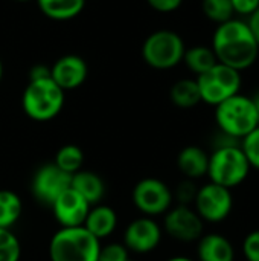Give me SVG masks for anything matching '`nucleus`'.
Returning a JSON list of instances; mask_svg holds the SVG:
<instances>
[{
	"instance_id": "1",
	"label": "nucleus",
	"mask_w": 259,
	"mask_h": 261,
	"mask_svg": "<svg viewBox=\"0 0 259 261\" xmlns=\"http://www.w3.org/2000/svg\"><path fill=\"white\" fill-rule=\"evenodd\" d=\"M211 47L218 63L238 72L253 66L259 54L258 43L247 21L235 18L217 26Z\"/></svg>"
},
{
	"instance_id": "2",
	"label": "nucleus",
	"mask_w": 259,
	"mask_h": 261,
	"mask_svg": "<svg viewBox=\"0 0 259 261\" xmlns=\"http://www.w3.org/2000/svg\"><path fill=\"white\" fill-rule=\"evenodd\" d=\"M101 242L84 226L60 228L49 242L50 261H98Z\"/></svg>"
},
{
	"instance_id": "3",
	"label": "nucleus",
	"mask_w": 259,
	"mask_h": 261,
	"mask_svg": "<svg viewBox=\"0 0 259 261\" xmlns=\"http://www.w3.org/2000/svg\"><path fill=\"white\" fill-rule=\"evenodd\" d=\"M64 90L49 76L29 81L21 95V107L27 118L46 122L60 115L64 107Z\"/></svg>"
},
{
	"instance_id": "4",
	"label": "nucleus",
	"mask_w": 259,
	"mask_h": 261,
	"mask_svg": "<svg viewBox=\"0 0 259 261\" xmlns=\"http://www.w3.org/2000/svg\"><path fill=\"white\" fill-rule=\"evenodd\" d=\"M250 170V164L238 144L214 148L209 154L206 176L209 182L232 190L246 182Z\"/></svg>"
},
{
	"instance_id": "5",
	"label": "nucleus",
	"mask_w": 259,
	"mask_h": 261,
	"mask_svg": "<svg viewBox=\"0 0 259 261\" xmlns=\"http://www.w3.org/2000/svg\"><path fill=\"white\" fill-rule=\"evenodd\" d=\"M215 122L218 130L237 141L259 125L258 115L250 96L237 93L215 107Z\"/></svg>"
},
{
	"instance_id": "6",
	"label": "nucleus",
	"mask_w": 259,
	"mask_h": 261,
	"mask_svg": "<svg viewBox=\"0 0 259 261\" xmlns=\"http://www.w3.org/2000/svg\"><path fill=\"white\" fill-rule=\"evenodd\" d=\"M185 50V43L177 32L160 29L145 38L142 44V58L150 67L166 70L183 61Z\"/></svg>"
},
{
	"instance_id": "7",
	"label": "nucleus",
	"mask_w": 259,
	"mask_h": 261,
	"mask_svg": "<svg viewBox=\"0 0 259 261\" xmlns=\"http://www.w3.org/2000/svg\"><path fill=\"white\" fill-rule=\"evenodd\" d=\"M197 86L203 102L217 107L231 96L240 93L241 89V72L217 63L208 72L197 76Z\"/></svg>"
},
{
	"instance_id": "8",
	"label": "nucleus",
	"mask_w": 259,
	"mask_h": 261,
	"mask_svg": "<svg viewBox=\"0 0 259 261\" xmlns=\"http://www.w3.org/2000/svg\"><path fill=\"white\" fill-rule=\"evenodd\" d=\"M131 200L142 216L154 219L157 216H165L171 210L174 196L172 190L163 180L145 177L134 185Z\"/></svg>"
},
{
	"instance_id": "9",
	"label": "nucleus",
	"mask_w": 259,
	"mask_h": 261,
	"mask_svg": "<svg viewBox=\"0 0 259 261\" xmlns=\"http://www.w3.org/2000/svg\"><path fill=\"white\" fill-rule=\"evenodd\" d=\"M192 208L205 223H221L234 210L232 190L208 182L198 187Z\"/></svg>"
},
{
	"instance_id": "10",
	"label": "nucleus",
	"mask_w": 259,
	"mask_h": 261,
	"mask_svg": "<svg viewBox=\"0 0 259 261\" xmlns=\"http://www.w3.org/2000/svg\"><path fill=\"white\" fill-rule=\"evenodd\" d=\"M162 229L180 243H194L205 234V222L192 206L176 205L165 214Z\"/></svg>"
},
{
	"instance_id": "11",
	"label": "nucleus",
	"mask_w": 259,
	"mask_h": 261,
	"mask_svg": "<svg viewBox=\"0 0 259 261\" xmlns=\"http://www.w3.org/2000/svg\"><path fill=\"white\" fill-rule=\"evenodd\" d=\"M162 226L153 217L140 216L127 225L124 232V246L128 252L131 251L143 255L156 251L162 243Z\"/></svg>"
},
{
	"instance_id": "12",
	"label": "nucleus",
	"mask_w": 259,
	"mask_h": 261,
	"mask_svg": "<svg viewBox=\"0 0 259 261\" xmlns=\"http://www.w3.org/2000/svg\"><path fill=\"white\" fill-rule=\"evenodd\" d=\"M70 180L72 176L60 170L53 162L44 164L35 171L31 190L40 203L50 206L61 193L70 188Z\"/></svg>"
},
{
	"instance_id": "13",
	"label": "nucleus",
	"mask_w": 259,
	"mask_h": 261,
	"mask_svg": "<svg viewBox=\"0 0 259 261\" xmlns=\"http://www.w3.org/2000/svg\"><path fill=\"white\" fill-rule=\"evenodd\" d=\"M90 206L92 205L72 188H67L64 193H61L50 205L53 217L61 228L82 226Z\"/></svg>"
},
{
	"instance_id": "14",
	"label": "nucleus",
	"mask_w": 259,
	"mask_h": 261,
	"mask_svg": "<svg viewBox=\"0 0 259 261\" xmlns=\"http://www.w3.org/2000/svg\"><path fill=\"white\" fill-rule=\"evenodd\" d=\"M87 75L89 66L85 60L75 54H69L58 58L50 67V78L64 92L81 87L85 83Z\"/></svg>"
},
{
	"instance_id": "15",
	"label": "nucleus",
	"mask_w": 259,
	"mask_h": 261,
	"mask_svg": "<svg viewBox=\"0 0 259 261\" xmlns=\"http://www.w3.org/2000/svg\"><path fill=\"white\" fill-rule=\"evenodd\" d=\"M235 246L220 232L203 234L197 242V261H235Z\"/></svg>"
},
{
	"instance_id": "16",
	"label": "nucleus",
	"mask_w": 259,
	"mask_h": 261,
	"mask_svg": "<svg viewBox=\"0 0 259 261\" xmlns=\"http://www.w3.org/2000/svg\"><path fill=\"white\" fill-rule=\"evenodd\" d=\"M82 226L93 237H96L101 242V240L110 237L116 231V228H118V214L108 205H104V203L92 205Z\"/></svg>"
},
{
	"instance_id": "17",
	"label": "nucleus",
	"mask_w": 259,
	"mask_h": 261,
	"mask_svg": "<svg viewBox=\"0 0 259 261\" xmlns=\"http://www.w3.org/2000/svg\"><path fill=\"white\" fill-rule=\"evenodd\" d=\"M209 154L198 145H188L180 150L177 156V168L185 179L197 180L206 176Z\"/></svg>"
},
{
	"instance_id": "18",
	"label": "nucleus",
	"mask_w": 259,
	"mask_h": 261,
	"mask_svg": "<svg viewBox=\"0 0 259 261\" xmlns=\"http://www.w3.org/2000/svg\"><path fill=\"white\" fill-rule=\"evenodd\" d=\"M70 188L90 205L99 203L105 194V184L102 177L89 170H79L78 173L72 174Z\"/></svg>"
},
{
	"instance_id": "19",
	"label": "nucleus",
	"mask_w": 259,
	"mask_h": 261,
	"mask_svg": "<svg viewBox=\"0 0 259 261\" xmlns=\"http://www.w3.org/2000/svg\"><path fill=\"white\" fill-rule=\"evenodd\" d=\"M37 3L47 18L56 21L75 18L85 6V0H37Z\"/></svg>"
},
{
	"instance_id": "20",
	"label": "nucleus",
	"mask_w": 259,
	"mask_h": 261,
	"mask_svg": "<svg viewBox=\"0 0 259 261\" xmlns=\"http://www.w3.org/2000/svg\"><path fill=\"white\" fill-rule=\"evenodd\" d=\"M169 98L172 104L180 109H192L202 102L197 81L191 78H183L174 83V86L169 90Z\"/></svg>"
},
{
	"instance_id": "21",
	"label": "nucleus",
	"mask_w": 259,
	"mask_h": 261,
	"mask_svg": "<svg viewBox=\"0 0 259 261\" xmlns=\"http://www.w3.org/2000/svg\"><path fill=\"white\" fill-rule=\"evenodd\" d=\"M23 213L20 196L11 190H0V228L11 229Z\"/></svg>"
},
{
	"instance_id": "22",
	"label": "nucleus",
	"mask_w": 259,
	"mask_h": 261,
	"mask_svg": "<svg viewBox=\"0 0 259 261\" xmlns=\"http://www.w3.org/2000/svg\"><path fill=\"white\" fill-rule=\"evenodd\" d=\"M183 63L186 64V67L191 72H194L198 76V75L208 72L211 67H214L218 61H217V57H215L212 47L194 46V47L185 50Z\"/></svg>"
},
{
	"instance_id": "23",
	"label": "nucleus",
	"mask_w": 259,
	"mask_h": 261,
	"mask_svg": "<svg viewBox=\"0 0 259 261\" xmlns=\"http://www.w3.org/2000/svg\"><path fill=\"white\" fill-rule=\"evenodd\" d=\"M53 164L60 170H63L64 173H67V174L72 176V174L78 173L79 170H82L84 153H82V150L78 145H73V144L63 145L56 151L55 159H53Z\"/></svg>"
},
{
	"instance_id": "24",
	"label": "nucleus",
	"mask_w": 259,
	"mask_h": 261,
	"mask_svg": "<svg viewBox=\"0 0 259 261\" xmlns=\"http://www.w3.org/2000/svg\"><path fill=\"white\" fill-rule=\"evenodd\" d=\"M21 245L11 229L0 228V261H20Z\"/></svg>"
},
{
	"instance_id": "25",
	"label": "nucleus",
	"mask_w": 259,
	"mask_h": 261,
	"mask_svg": "<svg viewBox=\"0 0 259 261\" xmlns=\"http://www.w3.org/2000/svg\"><path fill=\"white\" fill-rule=\"evenodd\" d=\"M203 12L205 15L215 21V23H224L232 18L234 8L231 0H203Z\"/></svg>"
},
{
	"instance_id": "26",
	"label": "nucleus",
	"mask_w": 259,
	"mask_h": 261,
	"mask_svg": "<svg viewBox=\"0 0 259 261\" xmlns=\"http://www.w3.org/2000/svg\"><path fill=\"white\" fill-rule=\"evenodd\" d=\"M240 147L247 158L250 168L259 170V125L240 141Z\"/></svg>"
},
{
	"instance_id": "27",
	"label": "nucleus",
	"mask_w": 259,
	"mask_h": 261,
	"mask_svg": "<svg viewBox=\"0 0 259 261\" xmlns=\"http://www.w3.org/2000/svg\"><path fill=\"white\" fill-rule=\"evenodd\" d=\"M197 190H198V187L195 185L194 180L185 179V180H182V182L176 187V191H172L174 200H177L179 205L192 206L194 199H195V196H197Z\"/></svg>"
},
{
	"instance_id": "28",
	"label": "nucleus",
	"mask_w": 259,
	"mask_h": 261,
	"mask_svg": "<svg viewBox=\"0 0 259 261\" xmlns=\"http://www.w3.org/2000/svg\"><path fill=\"white\" fill-rule=\"evenodd\" d=\"M128 258V249L124 246V243H107L101 245L98 261H127Z\"/></svg>"
},
{
	"instance_id": "29",
	"label": "nucleus",
	"mask_w": 259,
	"mask_h": 261,
	"mask_svg": "<svg viewBox=\"0 0 259 261\" xmlns=\"http://www.w3.org/2000/svg\"><path fill=\"white\" fill-rule=\"evenodd\" d=\"M241 251L246 261H259V229L250 231L244 237Z\"/></svg>"
},
{
	"instance_id": "30",
	"label": "nucleus",
	"mask_w": 259,
	"mask_h": 261,
	"mask_svg": "<svg viewBox=\"0 0 259 261\" xmlns=\"http://www.w3.org/2000/svg\"><path fill=\"white\" fill-rule=\"evenodd\" d=\"M231 2L234 8V14L237 12L240 15L250 17L259 8V0H231Z\"/></svg>"
},
{
	"instance_id": "31",
	"label": "nucleus",
	"mask_w": 259,
	"mask_h": 261,
	"mask_svg": "<svg viewBox=\"0 0 259 261\" xmlns=\"http://www.w3.org/2000/svg\"><path fill=\"white\" fill-rule=\"evenodd\" d=\"M148 5L162 14H168V12H174L176 9H179L183 3V0H147Z\"/></svg>"
},
{
	"instance_id": "32",
	"label": "nucleus",
	"mask_w": 259,
	"mask_h": 261,
	"mask_svg": "<svg viewBox=\"0 0 259 261\" xmlns=\"http://www.w3.org/2000/svg\"><path fill=\"white\" fill-rule=\"evenodd\" d=\"M50 76V67L44 66V64H35L31 72H29V81L34 80H44Z\"/></svg>"
},
{
	"instance_id": "33",
	"label": "nucleus",
	"mask_w": 259,
	"mask_h": 261,
	"mask_svg": "<svg viewBox=\"0 0 259 261\" xmlns=\"http://www.w3.org/2000/svg\"><path fill=\"white\" fill-rule=\"evenodd\" d=\"M247 24H249V28H250V31H252V34H253V37H255V40H256L259 46V8L249 17Z\"/></svg>"
},
{
	"instance_id": "34",
	"label": "nucleus",
	"mask_w": 259,
	"mask_h": 261,
	"mask_svg": "<svg viewBox=\"0 0 259 261\" xmlns=\"http://www.w3.org/2000/svg\"><path fill=\"white\" fill-rule=\"evenodd\" d=\"M250 99H252V102H253V107H255V110H256V115H258L259 119V90H256V92L250 96Z\"/></svg>"
},
{
	"instance_id": "35",
	"label": "nucleus",
	"mask_w": 259,
	"mask_h": 261,
	"mask_svg": "<svg viewBox=\"0 0 259 261\" xmlns=\"http://www.w3.org/2000/svg\"><path fill=\"white\" fill-rule=\"evenodd\" d=\"M166 261H197L195 258H191V257H185V255H177V257H171Z\"/></svg>"
},
{
	"instance_id": "36",
	"label": "nucleus",
	"mask_w": 259,
	"mask_h": 261,
	"mask_svg": "<svg viewBox=\"0 0 259 261\" xmlns=\"http://www.w3.org/2000/svg\"><path fill=\"white\" fill-rule=\"evenodd\" d=\"M2 78H3V64H2V60H0V83H2Z\"/></svg>"
},
{
	"instance_id": "37",
	"label": "nucleus",
	"mask_w": 259,
	"mask_h": 261,
	"mask_svg": "<svg viewBox=\"0 0 259 261\" xmlns=\"http://www.w3.org/2000/svg\"><path fill=\"white\" fill-rule=\"evenodd\" d=\"M14 2H21L23 3V2H31V0H14Z\"/></svg>"
},
{
	"instance_id": "38",
	"label": "nucleus",
	"mask_w": 259,
	"mask_h": 261,
	"mask_svg": "<svg viewBox=\"0 0 259 261\" xmlns=\"http://www.w3.org/2000/svg\"><path fill=\"white\" fill-rule=\"evenodd\" d=\"M127 261H131V260H127Z\"/></svg>"
}]
</instances>
